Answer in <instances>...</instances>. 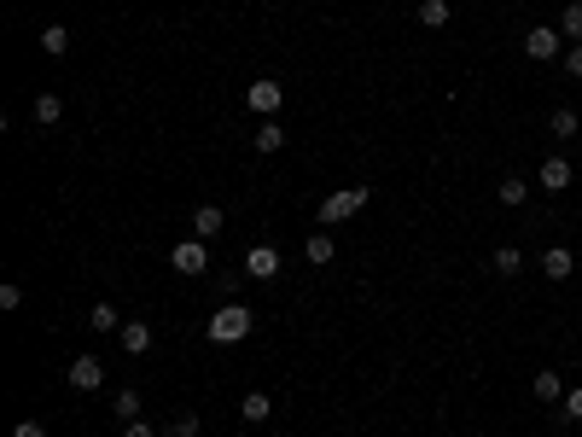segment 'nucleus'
<instances>
[{
    "mask_svg": "<svg viewBox=\"0 0 582 437\" xmlns=\"http://www.w3.org/2000/svg\"><path fill=\"white\" fill-rule=\"evenodd\" d=\"M518 269H524V251H518V245H501V251H495V274L513 280Z\"/></svg>",
    "mask_w": 582,
    "mask_h": 437,
    "instance_id": "5701e85b",
    "label": "nucleus"
},
{
    "mask_svg": "<svg viewBox=\"0 0 582 437\" xmlns=\"http://www.w3.org/2000/svg\"><path fill=\"white\" fill-rule=\"evenodd\" d=\"M269 414H274L269 391H245V397H239V420H245V426H262V420H269Z\"/></svg>",
    "mask_w": 582,
    "mask_h": 437,
    "instance_id": "ddd939ff",
    "label": "nucleus"
},
{
    "mask_svg": "<svg viewBox=\"0 0 582 437\" xmlns=\"http://www.w3.org/2000/svg\"><path fill=\"white\" fill-rule=\"evenodd\" d=\"M250 146H257V152H262V158H269V152H280V146H286V129H280V123H274V117H262V129H257V134H250Z\"/></svg>",
    "mask_w": 582,
    "mask_h": 437,
    "instance_id": "2eb2a0df",
    "label": "nucleus"
},
{
    "mask_svg": "<svg viewBox=\"0 0 582 437\" xmlns=\"http://www.w3.org/2000/svg\"><path fill=\"white\" fill-rule=\"evenodd\" d=\"M530 391H536V402H547V409H559V402H565V379H559L554 368H542L536 379H530Z\"/></svg>",
    "mask_w": 582,
    "mask_h": 437,
    "instance_id": "9d476101",
    "label": "nucleus"
},
{
    "mask_svg": "<svg viewBox=\"0 0 582 437\" xmlns=\"http://www.w3.org/2000/svg\"><path fill=\"white\" fill-rule=\"evenodd\" d=\"M524 59H536V65H554V59H565V36H559V24H536V29H524Z\"/></svg>",
    "mask_w": 582,
    "mask_h": 437,
    "instance_id": "7ed1b4c3",
    "label": "nucleus"
},
{
    "mask_svg": "<svg viewBox=\"0 0 582 437\" xmlns=\"http://www.w3.org/2000/svg\"><path fill=\"white\" fill-rule=\"evenodd\" d=\"M88 326H93V333H117V326H122V309H117V304H93V309H88Z\"/></svg>",
    "mask_w": 582,
    "mask_h": 437,
    "instance_id": "a211bd4d",
    "label": "nucleus"
},
{
    "mask_svg": "<svg viewBox=\"0 0 582 437\" xmlns=\"http://www.w3.org/2000/svg\"><path fill=\"white\" fill-rule=\"evenodd\" d=\"M559 420H582V385H571V391H565V402H559Z\"/></svg>",
    "mask_w": 582,
    "mask_h": 437,
    "instance_id": "a878e982",
    "label": "nucleus"
},
{
    "mask_svg": "<svg viewBox=\"0 0 582 437\" xmlns=\"http://www.w3.org/2000/svg\"><path fill=\"white\" fill-rule=\"evenodd\" d=\"M169 269H175V274H210V245H204V240H175Z\"/></svg>",
    "mask_w": 582,
    "mask_h": 437,
    "instance_id": "20e7f679",
    "label": "nucleus"
},
{
    "mask_svg": "<svg viewBox=\"0 0 582 437\" xmlns=\"http://www.w3.org/2000/svg\"><path fill=\"white\" fill-rule=\"evenodd\" d=\"M245 274L250 280H274L280 274V251H274V245H257V251L245 257Z\"/></svg>",
    "mask_w": 582,
    "mask_h": 437,
    "instance_id": "9b49d317",
    "label": "nucleus"
},
{
    "mask_svg": "<svg viewBox=\"0 0 582 437\" xmlns=\"http://www.w3.org/2000/svg\"><path fill=\"white\" fill-rule=\"evenodd\" d=\"M24 304V292L18 286H12V280H6V286H0V309H6V315H12V309H18Z\"/></svg>",
    "mask_w": 582,
    "mask_h": 437,
    "instance_id": "cd10ccee",
    "label": "nucleus"
},
{
    "mask_svg": "<svg viewBox=\"0 0 582 437\" xmlns=\"http://www.w3.org/2000/svg\"><path fill=\"white\" fill-rule=\"evenodd\" d=\"M111 414L122 420V426H129V420H140V414H146V402H140V391H117V402H111Z\"/></svg>",
    "mask_w": 582,
    "mask_h": 437,
    "instance_id": "412c9836",
    "label": "nucleus"
},
{
    "mask_svg": "<svg viewBox=\"0 0 582 437\" xmlns=\"http://www.w3.org/2000/svg\"><path fill=\"white\" fill-rule=\"evenodd\" d=\"M245 105H250L257 117H274L280 105H286V88H280L274 76H262V82H250V88H245Z\"/></svg>",
    "mask_w": 582,
    "mask_h": 437,
    "instance_id": "39448f33",
    "label": "nucleus"
},
{
    "mask_svg": "<svg viewBox=\"0 0 582 437\" xmlns=\"http://www.w3.org/2000/svg\"><path fill=\"white\" fill-rule=\"evenodd\" d=\"M559 65H565V76H577V82H582V41L565 47V59H559Z\"/></svg>",
    "mask_w": 582,
    "mask_h": 437,
    "instance_id": "bb28decb",
    "label": "nucleus"
},
{
    "mask_svg": "<svg viewBox=\"0 0 582 437\" xmlns=\"http://www.w3.org/2000/svg\"><path fill=\"white\" fill-rule=\"evenodd\" d=\"M41 53H53V59L70 53V29H65V24H47V29H41Z\"/></svg>",
    "mask_w": 582,
    "mask_h": 437,
    "instance_id": "4be33fe9",
    "label": "nucleus"
},
{
    "mask_svg": "<svg viewBox=\"0 0 582 437\" xmlns=\"http://www.w3.org/2000/svg\"><path fill=\"white\" fill-rule=\"evenodd\" d=\"M536 181L547 187V193H565V187L577 181V169H571V158H542V169H536Z\"/></svg>",
    "mask_w": 582,
    "mask_h": 437,
    "instance_id": "0eeeda50",
    "label": "nucleus"
},
{
    "mask_svg": "<svg viewBox=\"0 0 582 437\" xmlns=\"http://www.w3.org/2000/svg\"><path fill=\"white\" fill-rule=\"evenodd\" d=\"M559 36L565 41H582V0H571V6L559 12Z\"/></svg>",
    "mask_w": 582,
    "mask_h": 437,
    "instance_id": "b1692460",
    "label": "nucleus"
},
{
    "mask_svg": "<svg viewBox=\"0 0 582 437\" xmlns=\"http://www.w3.org/2000/svg\"><path fill=\"white\" fill-rule=\"evenodd\" d=\"M250 326H257V315H250L245 304H216V315L204 321V333H210V345H245L250 338Z\"/></svg>",
    "mask_w": 582,
    "mask_h": 437,
    "instance_id": "f257e3e1",
    "label": "nucleus"
},
{
    "mask_svg": "<svg viewBox=\"0 0 582 437\" xmlns=\"http://www.w3.org/2000/svg\"><path fill=\"white\" fill-rule=\"evenodd\" d=\"M367 205H373V187H338V193L321 198L314 222H326V228H333V222H350V216H361Z\"/></svg>",
    "mask_w": 582,
    "mask_h": 437,
    "instance_id": "f03ea898",
    "label": "nucleus"
},
{
    "mask_svg": "<svg viewBox=\"0 0 582 437\" xmlns=\"http://www.w3.org/2000/svg\"><path fill=\"white\" fill-rule=\"evenodd\" d=\"M303 257H309V269H326V262L338 257V245H333V233H309V245H303Z\"/></svg>",
    "mask_w": 582,
    "mask_h": 437,
    "instance_id": "4468645a",
    "label": "nucleus"
},
{
    "mask_svg": "<svg viewBox=\"0 0 582 437\" xmlns=\"http://www.w3.org/2000/svg\"><path fill=\"white\" fill-rule=\"evenodd\" d=\"M414 18L426 24V29H443V24L454 18V6H449V0H419V12H414Z\"/></svg>",
    "mask_w": 582,
    "mask_h": 437,
    "instance_id": "f3484780",
    "label": "nucleus"
},
{
    "mask_svg": "<svg viewBox=\"0 0 582 437\" xmlns=\"http://www.w3.org/2000/svg\"><path fill=\"white\" fill-rule=\"evenodd\" d=\"M65 379H70V391H100V385H105V362H100V356H76V362L65 368Z\"/></svg>",
    "mask_w": 582,
    "mask_h": 437,
    "instance_id": "423d86ee",
    "label": "nucleus"
},
{
    "mask_svg": "<svg viewBox=\"0 0 582 437\" xmlns=\"http://www.w3.org/2000/svg\"><path fill=\"white\" fill-rule=\"evenodd\" d=\"M58 117H65V100H58V93H36V123L41 129H53Z\"/></svg>",
    "mask_w": 582,
    "mask_h": 437,
    "instance_id": "6ab92c4d",
    "label": "nucleus"
},
{
    "mask_svg": "<svg viewBox=\"0 0 582 437\" xmlns=\"http://www.w3.org/2000/svg\"><path fill=\"white\" fill-rule=\"evenodd\" d=\"M169 437H198V414H193V409L175 414V420H169Z\"/></svg>",
    "mask_w": 582,
    "mask_h": 437,
    "instance_id": "393cba45",
    "label": "nucleus"
},
{
    "mask_svg": "<svg viewBox=\"0 0 582 437\" xmlns=\"http://www.w3.org/2000/svg\"><path fill=\"white\" fill-rule=\"evenodd\" d=\"M122 437H157V432L146 426V420H129V426H122Z\"/></svg>",
    "mask_w": 582,
    "mask_h": 437,
    "instance_id": "c756f323",
    "label": "nucleus"
},
{
    "mask_svg": "<svg viewBox=\"0 0 582 437\" xmlns=\"http://www.w3.org/2000/svg\"><path fill=\"white\" fill-rule=\"evenodd\" d=\"M222 228H228L222 205H198V210H193V240H204V245H210V240H216V233H222Z\"/></svg>",
    "mask_w": 582,
    "mask_h": 437,
    "instance_id": "6e6552de",
    "label": "nucleus"
},
{
    "mask_svg": "<svg viewBox=\"0 0 582 437\" xmlns=\"http://www.w3.org/2000/svg\"><path fill=\"white\" fill-rule=\"evenodd\" d=\"M12 437H47V426H41V420H18V426H12Z\"/></svg>",
    "mask_w": 582,
    "mask_h": 437,
    "instance_id": "c85d7f7f",
    "label": "nucleus"
},
{
    "mask_svg": "<svg viewBox=\"0 0 582 437\" xmlns=\"http://www.w3.org/2000/svg\"><path fill=\"white\" fill-rule=\"evenodd\" d=\"M117 345L129 350V356H146V350H152V326H146V321H122V326H117Z\"/></svg>",
    "mask_w": 582,
    "mask_h": 437,
    "instance_id": "1a4fd4ad",
    "label": "nucleus"
},
{
    "mask_svg": "<svg viewBox=\"0 0 582 437\" xmlns=\"http://www.w3.org/2000/svg\"><path fill=\"white\" fill-rule=\"evenodd\" d=\"M524 198H530V181H524V176H501V205L518 210Z\"/></svg>",
    "mask_w": 582,
    "mask_h": 437,
    "instance_id": "aec40b11",
    "label": "nucleus"
},
{
    "mask_svg": "<svg viewBox=\"0 0 582 437\" xmlns=\"http://www.w3.org/2000/svg\"><path fill=\"white\" fill-rule=\"evenodd\" d=\"M547 134H554V140H577L582 134V112H565V105H559V112L547 117Z\"/></svg>",
    "mask_w": 582,
    "mask_h": 437,
    "instance_id": "dca6fc26",
    "label": "nucleus"
},
{
    "mask_svg": "<svg viewBox=\"0 0 582 437\" xmlns=\"http://www.w3.org/2000/svg\"><path fill=\"white\" fill-rule=\"evenodd\" d=\"M542 274L547 280H571L577 274V257L565 251V245H547V251H542Z\"/></svg>",
    "mask_w": 582,
    "mask_h": 437,
    "instance_id": "f8f14e48",
    "label": "nucleus"
}]
</instances>
